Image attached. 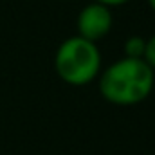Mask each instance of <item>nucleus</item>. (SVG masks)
<instances>
[{"label": "nucleus", "mask_w": 155, "mask_h": 155, "mask_svg": "<svg viewBox=\"0 0 155 155\" xmlns=\"http://www.w3.org/2000/svg\"><path fill=\"white\" fill-rule=\"evenodd\" d=\"M155 71L137 58H121L107 67L99 78L101 96L117 107L143 103L153 90Z\"/></svg>", "instance_id": "f257e3e1"}, {"label": "nucleus", "mask_w": 155, "mask_h": 155, "mask_svg": "<svg viewBox=\"0 0 155 155\" xmlns=\"http://www.w3.org/2000/svg\"><path fill=\"white\" fill-rule=\"evenodd\" d=\"M54 69L67 85H88L101 72V52L94 41H88L78 35L71 36L58 47Z\"/></svg>", "instance_id": "f03ea898"}, {"label": "nucleus", "mask_w": 155, "mask_h": 155, "mask_svg": "<svg viewBox=\"0 0 155 155\" xmlns=\"http://www.w3.org/2000/svg\"><path fill=\"white\" fill-rule=\"evenodd\" d=\"M112 24H114V18H112L110 7L99 2H92L85 5L78 15V36L96 43L97 40L105 38L110 33Z\"/></svg>", "instance_id": "7ed1b4c3"}, {"label": "nucleus", "mask_w": 155, "mask_h": 155, "mask_svg": "<svg viewBox=\"0 0 155 155\" xmlns=\"http://www.w3.org/2000/svg\"><path fill=\"white\" fill-rule=\"evenodd\" d=\"M144 51H146V40L141 36H130L124 43V54L126 58H137L143 60L144 58Z\"/></svg>", "instance_id": "20e7f679"}, {"label": "nucleus", "mask_w": 155, "mask_h": 155, "mask_svg": "<svg viewBox=\"0 0 155 155\" xmlns=\"http://www.w3.org/2000/svg\"><path fill=\"white\" fill-rule=\"evenodd\" d=\"M143 60L155 71V35L150 40H146V51H144V58Z\"/></svg>", "instance_id": "39448f33"}, {"label": "nucleus", "mask_w": 155, "mask_h": 155, "mask_svg": "<svg viewBox=\"0 0 155 155\" xmlns=\"http://www.w3.org/2000/svg\"><path fill=\"white\" fill-rule=\"evenodd\" d=\"M94 2H99V4H103L107 7H116V5H123V4H126L130 0H94Z\"/></svg>", "instance_id": "423d86ee"}, {"label": "nucleus", "mask_w": 155, "mask_h": 155, "mask_svg": "<svg viewBox=\"0 0 155 155\" xmlns=\"http://www.w3.org/2000/svg\"><path fill=\"white\" fill-rule=\"evenodd\" d=\"M148 4H150V7L155 11V0H148Z\"/></svg>", "instance_id": "0eeeda50"}]
</instances>
